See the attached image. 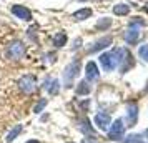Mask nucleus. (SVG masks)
<instances>
[{"label":"nucleus","instance_id":"f257e3e1","mask_svg":"<svg viewBox=\"0 0 148 143\" xmlns=\"http://www.w3.org/2000/svg\"><path fill=\"white\" fill-rule=\"evenodd\" d=\"M27 43L23 40H18V38H15V40L8 42L7 47H5V57H7L10 62H20L23 60L25 57H27Z\"/></svg>","mask_w":148,"mask_h":143},{"label":"nucleus","instance_id":"f03ea898","mask_svg":"<svg viewBox=\"0 0 148 143\" xmlns=\"http://www.w3.org/2000/svg\"><path fill=\"white\" fill-rule=\"evenodd\" d=\"M120 57H121V48H115L110 52L100 55V65L105 72H113L115 68L120 65Z\"/></svg>","mask_w":148,"mask_h":143},{"label":"nucleus","instance_id":"7ed1b4c3","mask_svg":"<svg viewBox=\"0 0 148 143\" xmlns=\"http://www.w3.org/2000/svg\"><path fill=\"white\" fill-rule=\"evenodd\" d=\"M80 70H82V60L80 58L72 60L67 67L63 68V87H65V88H70V87L73 85L75 78L80 75Z\"/></svg>","mask_w":148,"mask_h":143},{"label":"nucleus","instance_id":"20e7f679","mask_svg":"<svg viewBox=\"0 0 148 143\" xmlns=\"http://www.w3.org/2000/svg\"><path fill=\"white\" fill-rule=\"evenodd\" d=\"M18 90H20L23 95H32L35 90H37V77L32 75V73H28V75H22L18 78Z\"/></svg>","mask_w":148,"mask_h":143},{"label":"nucleus","instance_id":"39448f33","mask_svg":"<svg viewBox=\"0 0 148 143\" xmlns=\"http://www.w3.org/2000/svg\"><path fill=\"white\" fill-rule=\"evenodd\" d=\"M10 12L14 14L15 18H18L22 22H32L34 20V14L27 5H22V3H14L10 7Z\"/></svg>","mask_w":148,"mask_h":143},{"label":"nucleus","instance_id":"423d86ee","mask_svg":"<svg viewBox=\"0 0 148 143\" xmlns=\"http://www.w3.org/2000/svg\"><path fill=\"white\" fill-rule=\"evenodd\" d=\"M123 133H125V125H123V120L121 118H116L110 128H108V140L112 142H118L120 138H123Z\"/></svg>","mask_w":148,"mask_h":143},{"label":"nucleus","instance_id":"0eeeda50","mask_svg":"<svg viewBox=\"0 0 148 143\" xmlns=\"http://www.w3.org/2000/svg\"><path fill=\"white\" fill-rule=\"evenodd\" d=\"M112 42H113L112 37H101V38H98V40H95L93 43H90V47L87 48V53H97V52H100V50H103V48L110 47Z\"/></svg>","mask_w":148,"mask_h":143},{"label":"nucleus","instance_id":"6e6552de","mask_svg":"<svg viewBox=\"0 0 148 143\" xmlns=\"http://www.w3.org/2000/svg\"><path fill=\"white\" fill-rule=\"evenodd\" d=\"M93 122H95V127H97L98 130L107 131V130L110 128V125H112V118H110V115L105 113V112H98V113L95 115Z\"/></svg>","mask_w":148,"mask_h":143},{"label":"nucleus","instance_id":"1a4fd4ad","mask_svg":"<svg viewBox=\"0 0 148 143\" xmlns=\"http://www.w3.org/2000/svg\"><path fill=\"white\" fill-rule=\"evenodd\" d=\"M98 78H100L98 65H97L93 60L87 62V65H85V80H87V82H97Z\"/></svg>","mask_w":148,"mask_h":143},{"label":"nucleus","instance_id":"9d476101","mask_svg":"<svg viewBox=\"0 0 148 143\" xmlns=\"http://www.w3.org/2000/svg\"><path fill=\"white\" fill-rule=\"evenodd\" d=\"M135 65V60L132 58V53L128 52V50H125V48H121V57H120V70L121 73H127L130 68Z\"/></svg>","mask_w":148,"mask_h":143},{"label":"nucleus","instance_id":"9b49d317","mask_svg":"<svg viewBox=\"0 0 148 143\" xmlns=\"http://www.w3.org/2000/svg\"><path fill=\"white\" fill-rule=\"evenodd\" d=\"M78 128H80V131L85 136H88V138H95V135H97V133H95L93 125L90 123L88 118H82L80 122H78Z\"/></svg>","mask_w":148,"mask_h":143},{"label":"nucleus","instance_id":"f8f14e48","mask_svg":"<svg viewBox=\"0 0 148 143\" xmlns=\"http://www.w3.org/2000/svg\"><path fill=\"white\" fill-rule=\"evenodd\" d=\"M138 120V105L136 103H128L127 105V122L128 127H133Z\"/></svg>","mask_w":148,"mask_h":143},{"label":"nucleus","instance_id":"ddd939ff","mask_svg":"<svg viewBox=\"0 0 148 143\" xmlns=\"http://www.w3.org/2000/svg\"><path fill=\"white\" fill-rule=\"evenodd\" d=\"M68 42V35L65 34V32H57V34L53 35V40H52V43H53L55 48H62L65 47Z\"/></svg>","mask_w":148,"mask_h":143},{"label":"nucleus","instance_id":"4468645a","mask_svg":"<svg viewBox=\"0 0 148 143\" xmlns=\"http://www.w3.org/2000/svg\"><path fill=\"white\" fill-rule=\"evenodd\" d=\"M22 131H23V125H22V123H17V125H14V128L8 131V135H7V138H5V142H7V143H12L14 140H17V138L20 136Z\"/></svg>","mask_w":148,"mask_h":143},{"label":"nucleus","instance_id":"2eb2a0df","mask_svg":"<svg viewBox=\"0 0 148 143\" xmlns=\"http://www.w3.org/2000/svg\"><path fill=\"white\" fill-rule=\"evenodd\" d=\"M75 92H77V95H80V96L88 95V93L92 92V85H90V82H87V80H82V82H78Z\"/></svg>","mask_w":148,"mask_h":143},{"label":"nucleus","instance_id":"dca6fc26","mask_svg":"<svg viewBox=\"0 0 148 143\" xmlns=\"http://www.w3.org/2000/svg\"><path fill=\"white\" fill-rule=\"evenodd\" d=\"M93 15V10L92 8H80V10H77L73 14V18L75 20H87V18H90Z\"/></svg>","mask_w":148,"mask_h":143},{"label":"nucleus","instance_id":"f3484780","mask_svg":"<svg viewBox=\"0 0 148 143\" xmlns=\"http://www.w3.org/2000/svg\"><path fill=\"white\" fill-rule=\"evenodd\" d=\"M47 90H48V95L50 96H57L60 93V80L53 78V80L50 82V85L47 87Z\"/></svg>","mask_w":148,"mask_h":143},{"label":"nucleus","instance_id":"a211bd4d","mask_svg":"<svg viewBox=\"0 0 148 143\" xmlns=\"http://www.w3.org/2000/svg\"><path fill=\"white\" fill-rule=\"evenodd\" d=\"M112 27V18H108V17H103V18H100V20L97 22V25H95V28L98 30V32H105L107 28Z\"/></svg>","mask_w":148,"mask_h":143},{"label":"nucleus","instance_id":"6ab92c4d","mask_svg":"<svg viewBox=\"0 0 148 143\" xmlns=\"http://www.w3.org/2000/svg\"><path fill=\"white\" fill-rule=\"evenodd\" d=\"M113 14L120 15V17H125V15L130 14V7H128L127 3H116L113 7Z\"/></svg>","mask_w":148,"mask_h":143},{"label":"nucleus","instance_id":"aec40b11","mask_svg":"<svg viewBox=\"0 0 148 143\" xmlns=\"http://www.w3.org/2000/svg\"><path fill=\"white\" fill-rule=\"evenodd\" d=\"M47 103H48L47 98H42L40 102H37V105L34 107V113H37V115H38V113H42V112H43V108L47 107Z\"/></svg>","mask_w":148,"mask_h":143},{"label":"nucleus","instance_id":"412c9836","mask_svg":"<svg viewBox=\"0 0 148 143\" xmlns=\"http://www.w3.org/2000/svg\"><path fill=\"white\" fill-rule=\"evenodd\" d=\"M123 143H143V138L140 135H128Z\"/></svg>","mask_w":148,"mask_h":143},{"label":"nucleus","instance_id":"4be33fe9","mask_svg":"<svg viewBox=\"0 0 148 143\" xmlns=\"http://www.w3.org/2000/svg\"><path fill=\"white\" fill-rule=\"evenodd\" d=\"M138 53H140V57H141L145 62H148V45H143V47H140Z\"/></svg>","mask_w":148,"mask_h":143},{"label":"nucleus","instance_id":"5701e85b","mask_svg":"<svg viewBox=\"0 0 148 143\" xmlns=\"http://www.w3.org/2000/svg\"><path fill=\"white\" fill-rule=\"evenodd\" d=\"M78 47H82V38H77L75 40V45H73V50H77Z\"/></svg>","mask_w":148,"mask_h":143},{"label":"nucleus","instance_id":"b1692460","mask_svg":"<svg viewBox=\"0 0 148 143\" xmlns=\"http://www.w3.org/2000/svg\"><path fill=\"white\" fill-rule=\"evenodd\" d=\"M25 143H42L40 140H37V138H30V140H27Z\"/></svg>","mask_w":148,"mask_h":143},{"label":"nucleus","instance_id":"393cba45","mask_svg":"<svg viewBox=\"0 0 148 143\" xmlns=\"http://www.w3.org/2000/svg\"><path fill=\"white\" fill-rule=\"evenodd\" d=\"M77 2H88V0H77Z\"/></svg>","mask_w":148,"mask_h":143},{"label":"nucleus","instance_id":"a878e982","mask_svg":"<svg viewBox=\"0 0 148 143\" xmlns=\"http://www.w3.org/2000/svg\"><path fill=\"white\" fill-rule=\"evenodd\" d=\"M68 143H73V142H68Z\"/></svg>","mask_w":148,"mask_h":143},{"label":"nucleus","instance_id":"bb28decb","mask_svg":"<svg viewBox=\"0 0 148 143\" xmlns=\"http://www.w3.org/2000/svg\"><path fill=\"white\" fill-rule=\"evenodd\" d=\"M147 135H148V130H147Z\"/></svg>","mask_w":148,"mask_h":143},{"label":"nucleus","instance_id":"cd10ccee","mask_svg":"<svg viewBox=\"0 0 148 143\" xmlns=\"http://www.w3.org/2000/svg\"><path fill=\"white\" fill-rule=\"evenodd\" d=\"M90 143H93V142H90Z\"/></svg>","mask_w":148,"mask_h":143}]
</instances>
